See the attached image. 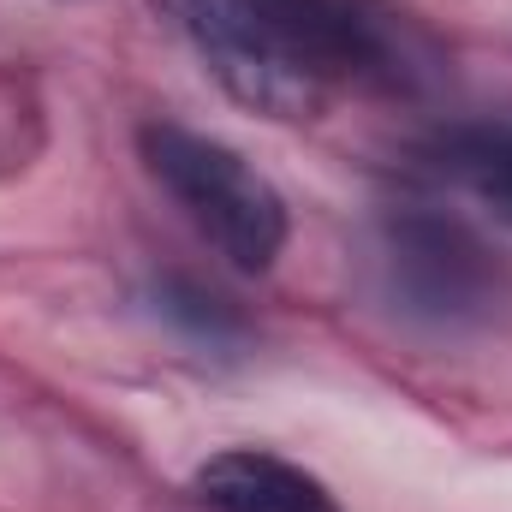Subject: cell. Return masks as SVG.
Here are the masks:
<instances>
[{"label":"cell","mask_w":512,"mask_h":512,"mask_svg":"<svg viewBox=\"0 0 512 512\" xmlns=\"http://www.w3.org/2000/svg\"><path fill=\"white\" fill-rule=\"evenodd\" d=\"M149 310H155L167 328H179L191 346H209V352H239L245 334H251L245 316H239V304L221 298L215 286L191 280V274H161V280L149 286Z\"/></svg>","instance_id":"cell-6"},{"label":"cell","mask_w":512,"mask_h":512,"mask_svg":"<svg viewBox=\"0 0 512 512\" xmlns=\"http://www.w3.org/2000/svg\"><path fill=\"white\" fill-rule=\"evenodd\" d=\"M370 280L399 322L429 334L489 328L512 292L507 262L489 251V239L429 203H399L376 221Z\"/></svg>","instance_id":"cell-2"},{"label":"cell","mask_w":512,"mask_h":512,"mask_svg":"<svg viewBox=\"0 0 512 512\" xmlns=\"http://www.w3.org/2000/svg\"><path fill=\"white\" fill-rule=\"evenodd\" d=\"M48 149V108L36 84L12 66H0V179H18Z\"/></svg>","instance_id":"cell-7"},{"label":"cell","mask_w":512,"mask_h":512,"mask_svg":"<svg viewBox=\"0 0 512 512\" xmlns=\"http://www.w3.org/2000/svg\"><path fill=\"white\" fill-rule=\"evenodd\" d=\"M209 512H340L322 477L268 453V447H227L191 477Z\"/></svg>","instance_id":"cell-4"},{"label":"cell","mask_w":512,"mask_h":512,"mask_svg":"<svg viewBox=\"0 0 512 512\" xmlns=\"http://www.w3.org/2000/svg\"><path fill=\"white\" fill-rule=\"evenodd\" d=\"M137 155H143L149 179L173 197V209L233 268H245V274L274 268V256L286 251L292 215H286V197L233 143L179 126V120H149L137 131Z\"/></svg>","instance_id":"cell-3"},{"label":"cell","mask_w":512,"mask_h":512,"mask_svg":"<svg viewBox=\"0 0 512 512\" xmlns=\"http://www.w3.org/2000/svg\"><path fill=\"white\" fill-rule=\"evenodd\" d=\"M203 72L256 114L316 120L346 96L429 102L447 48L399 0H149Z\"/></svg>","instance_id":"cell-1"},{"label":"cell","mask_w":512,"mask_h":512,"mask_svg":"<svg viewBox=\"0 0 512 512\" xmlns=\"http://www.w3.org/2000/svg\"><path fill=\"white\" fill-rule=\"evenodd\" d=\"M441 173H453L495 221L512 227V126H459L435 143Z\"/></svg>","instance_id":"cell-5"}]
</instances>
